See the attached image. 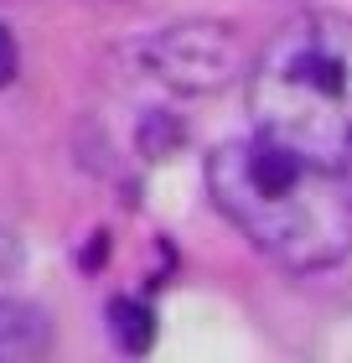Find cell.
I'll return each mask as SVG.
<instances>
[{"label": "cell", "instance_id": "obj_5", "mask_svg": "<svg viewBox=\"0 0 352 363\" xmlns=\"http://www.w3.org/2000/svg\"><path fill=\"white\" fill-rule=\"evenodd\" d=\"M109 337L120 342L125 353H150V342H156V317H150V306L130 301V296H114L109 301Z\"/></svg>", "mask_w": 352, "mask_h": 363}, {"label": "cell", "instance_id": "obj_6", "mask_svg": "<svg viewBox=\"0 0 352 363\" xmlns=\"http://www.w3.org/2000/svg\"><path fill=\"white\" fill-rule=\"evenodd\" d=\"M16 259H21V234H16V218L6 213V203H0V280L16 270Z\"/></svg>", "mask_w": 352, "mask_h": 363}, {"label": "cell", "instance_id": "obj_4", "mask_svg": "<svg viewBox=\"0 0 352 363\" xmlns=\"http://www.w3.org/2000/svg\"><path fill=\"white\" fill-rule=\"evenodd\" d=\"M52 353V317L37 301H0V363H37Z\"/></svg>", "mask_w": 352, "mask_h": 363}, {"label": "cell", "instance_id": "obj_2", "mask_svg": "<svg viewBox=\"0 0 352 363\" xmlns=\"http://www.w3.org/2000/svg\"><path fill=\"white\" fill-rule=\"evenodd\" d=\"M249 125L285 151L352 172V21L306 11L249 62Z\"/></svg>", "mask_w": 352, "mask_h": 363}, {"label": "cell", "instance_id": "obj_3", "mask_svg": "<svg viewBox=\"0 0 352 363\" xmlns=\"http://www.w3.org/2000/svg\"><path fill=\"white\" fill-rule=\"evenodd\" d=\"M140 62L150 78H161L176 94H223L249 78V52L239 26L228 21H176L145 37Z\"/></svg>", "mask_w": 352, "mask_h": 363}, {"label": "cell", "instance_id": "obj_7", "mask_svg": "<svg viewBox=\"0 0 352 363\" xmlns=\"http://www.w3.org/2000/svg\"><path fill=\"white\" fill-rule=\"evenodd\" d=\"M16 78V42H11V31L0 26V89H6Z\"/></svg>", "mask_w": 352, "mask_h": 363}, {"label": "cell", "instance_id": "obj_1", "mask_svg": "<svg viewBox=\"0 0 352 363\" xmlns=\"http://www.w3.org/2000/svg\"><path fill=\"white\" fill-rule=\"evenodd\" d=\"M217 213L285 270H331L352 255V172L249 135L208 156Z\"/></svg>", "mask_w": 352, "mask_h": 363}]
</instances>
